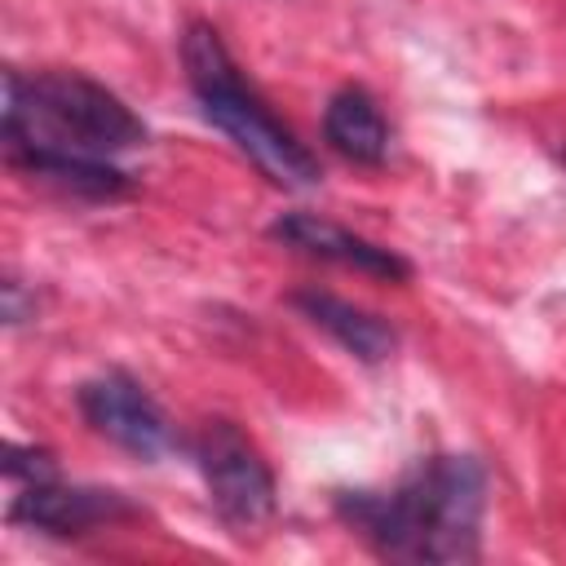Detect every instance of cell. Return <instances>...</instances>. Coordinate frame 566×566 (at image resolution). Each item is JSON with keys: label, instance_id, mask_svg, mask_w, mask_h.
<instances>
[{"label": "cell", "instance_id": "obj_12", "mask_svg": "<svg viewBox=\"0 0 566 566\" xmlns=\"http://www.w3.org/2000/svg\"><path fill=\"white\" fill-rule=\"evenodd\" d=\"M0 292H4V323H9V327H18L22 318H31V314H35V296H27L18 279H4V287H0Z\"/></svg>", "mask_w": 566, "mask_h": 566}, {"label": "cell", "instance_id": "obj_9", "mask_svg": "<svg viewBox=\"0 0 566 566\" xmlns=\"http://www.w3.org/2000/svg\"><path fill=\"white\" fill-rule=\"evenodd\" d=\"M323 137L340 159L363 164V168H376L389 155V124H385L376 97L358 84L332 93V102L323 111Z\"/></svg>", "mask_w": 566, "mask_h": 566}, {"label": "cell", "instance_id": "obj_10", "mask_svg": "<svg viewBox=\"0 0 566 566\" xmlns=\"http://www.w3.org/2000/svg\"><path fill=\"white\" fill-rule=\"evenodd\" d=\"M13 168H22L35 181H49L80 199H119L133 190L128 172L97 155H66V150H4Z\"/></svg>", "mask_w": 566, "mask_h": 566}, {"label": "cell", "instance_id": "obj_11", "mask_svg": "<svg viewBox=\"0 0 566 566\" xmlns=\"http://www.w3.org/2000/svg\"><path fill=\"white\" fill-rule=\"evenodd\" d=\"M4 478L18 486H40V482H57V460L44 447H4Z\"/></svg>", "mask_w": 566, "mask_h": 566}, {"label": "cell", "instance_id": "obj_1", "mask_svg": "<svg viewBox=\"0 0 566 566\" xmlns=\"http://www.w3.org/2000/svg\"><path fill=\"white\" fill-rule=\"evenodd\" d=\"M482 509L486 473L473 455H429L394 491H336L340 522L398 562H473Z\"/></svg>", "mask_w": 566, "mask_h": 566}, {"label": "cell", "instance_id": "obj_8", "mask_svg": "<svg viewBox=\"0 0 566 566\" xmlns=\"http://www.w3.org/2000/svg\"><path fill=\"white\" fill-rule=\"evenodd\" d=\"M287 301H292V310H301V318H310L314 327H323L336 345H345V349H349L354 358H363V363H380V358H389L394 345H398V332H394L380 314H371V310H363V305H349V301H340V296H332V292L301 287V292H292Z\"/></svg>", "mask_w": 566, "mask_h": 566}, {"label": "cell", "instance_id": "obj_5", "mask_svg": "<svg viewBox=\"0 0 566 566\" xmlns=\"http://www.w3.org/2000/svg\"><path fill=\"white\" fill-rule=\"evenodd\" d=\"M75 402H80V416L88 420L93 433H102L106 442H115L119 451H128L137 460H159L172 447L168 416L124 371H106V376L84 380Z\"/></svg>", "mask_w": 566, "mask_h": 566}, {"label": "cell", "instance_id": "obj_3", "mask_svg": "<svg viewBox=\"0 0 566 566\" xmlns=\"http://www.w3.org/2000/svg\"><path fill=\"white\" fill-rule=\"evenodd\" d=\"M181 66H186V80H190L208 124H217L274 186L301 190V186H314L323 177L318 159L296 142V133L283 128L270 115V106L243 84L230 49L221 44V35L208 22H190L186 27Z\"/></svg>", "mask_w": 566, "mask_h": 566}, {"label": "cell", "instance_id": "obj_6", "mask_svg": "<svg viewBox=\"0 0 566 566\" xmlns=\"http://www.w3.org/2000/svg\"><path fill=\"white\" fill-rule=\"evenodd\" d=\"M9 517L44 531V535H88L97 526H115L124 517H137V504H128V495L119 491H102V486H66L57 482H40V486H22V495L9 504Z\"/></svg>", "mask_w": 566, "mask_h": 566}, {"label": "cell", "instance_id": "obj_4", "mask_svg": "<svg viewBox=\"0 0 566 566\" xmlns=\"http://www.w3.org/2000/svg\"><path fill=\"white\" fill-rule=\"evenodd\" d=\"M195 460L226 526L248 535L274 513V469L234 420H203L195 433Z\"/></svg>", "mask_w": 566, "mask_h": 566}, {"label": "cell", "instance_id": "obj_7", "mask_svg": "<svg viewBox=\"0 0 566 566\" xmlns=\"http://www.w3.org/2000/svg\"><path fill=\"white\" fill-rule=\"evenodd\" d=\"M270 239L283 243V248H296L305 256H318V261H332V265H345V270H358V274H371V279H385V283H402L411 279V265L394 252V248H380L327 217H314V212H283L270 221Z\"/></svg>", "mask_w": 566, "mask_h": 566}, {"label": "cell", "instance_id": "obj_2", "mask_svg": "<svg viewBox=\"0 0 566 566\" xmlns=\"http://www.w3.org/2000/svg\"><path fill=\"white\" fill-rule=\"evenodd\" d=\"M4 150H66L111 159L146 142V124L97 80L75 71H4L0 97Z\"/></svg>", "mask_w": 566, "mask_h": 566}]
</instances>
